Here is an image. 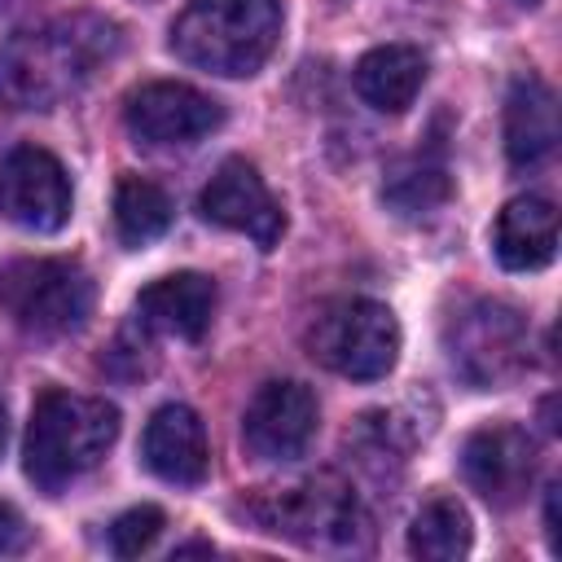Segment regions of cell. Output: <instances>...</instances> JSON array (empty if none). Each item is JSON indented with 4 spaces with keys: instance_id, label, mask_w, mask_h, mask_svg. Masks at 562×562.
<instances>
[{
    "instance_id": "cell-1",
    "label": "cell",
    "mask_w": 562,
    "mask_h": 562,
    "mask_svg": "<svg viewBox=\"0 0 562 562\" xmlns=\"http://www.w3.org/2000/svg\"><path fill=\"white\" fill-rule=\"evenodd\" d=\"M114 53L119 26L92 13L18 31L0 48V101L13 110H53L75 97Z\"/></svg>"
},
{
    "instance_id": "cell-2",
    "label": "cell",
    "mask_w": 562,
    "mask_h": 562,
    "mask_svg": "<svg viewBox=\"0 0 562 562\" xmlns=\"http://www.w3.org/2000/svg\"><path fill=\"white\" fill-rule=\"evenodd\" d=\"M119 439V408L97 395L44 391L26 422L22 465L40 492H61L79 474H88Z\"/></svg>"
},
{
    "instance_id": "cell-3",
    "label": "cell",
    "mask_w": 562,
    "mask_h": 562,
    "mask_svg": "<svg viewBox=\"0 0 562 562\" xmlns=\"http://www.w3.org/2000/svg\"><path fill=\"white\" fill-rule=\"evenodd\" d=\"M281 40V0H189L171 22V53L206 75H255Z\"/></svg>"
},
{
    "instance_id": "cell-4",
    "label": "cell",
    "mask_w": 562,
    "mask_h": 562,
    "mask_svg": "<svg viewBox=\"0 0 562 562\" xmlns=\"http://www.w3.org/2000/svg\"><path fill=\"white\" fill-rule=\"evenodd\" d=\"M307 351L338 378L373 382L400 360V321L378 299H334L307 325Z\"/></svg>"
},
{
    "instance_id": "cell-5",
    "label": "cell",
    "mask_w": 562,
    "mask_h": 562,
    "mask_svg": "<svg viewBox=\"0 0 562 562\" xmlns=\"http://www.w3.org/2000/svg\"><path fill=\"white\" fill-rule=\"evenodd\" d=\"M0 312L31 338H66L92 316V277L75 259H13L0 268Z\"/></svg>"
},
{
    "instance_id": "cell-6",
    "label": "cell",
    "mask_w": 562,
    "mask_h": 562,
    "mask_svg": "<svg viewBox=\"0 0 562 562\" xmlns=\"http://www.w3.org/2000/svg\"><path fill=\"white\" fill-rule=\"evenodd\" d=\"M250 514L263 522V531L290 536L307 549H360L369 536L356 492L329 474L285 487L281 496H263L250 505Z\"/></svg>"
},
{
    "instance_id": "cell-7",
    "label": "cell",
    "mask_w": 562,
    "mask_h": 562,
    "mask_svg": "<svg viewBox=\"0 0 562 562\" xmlns=\"http://www.w3.org/2000/svg\"><path fill=\"white\" fill-rule=\"evenodd\" d=\"M448 360L474 386L492 391L522 373L527 364V321L518 307L479 299L448 325Z\"/></svg>"
},
{
    "instance_id": "cell-8",
    "label": "cell",
    "mask_w": 562,
    "mask_h": 562,
    "mask_svg": "<svg viewBox=\"0 0 562 562\" xmlns=\"http://www.w3.org/2000/svg\"><path fill=\"white\" fill-rule=\"evenodd\" d=\"M0 215L26 233H57L70 220V176L40 145H13L0 158Z\"/></svg>"
},
{
    "instance_id": "cell-9",
    "label": "cell",
    "mask_w": 562,
    "mask_h": 562,
    "mask_svg": "<svg viewBox=\"0 0 562 562\" xmlns=\"http://www.w3.org/2000/svg\"><path fill=\"white\" fill-rule=\"evenodd\" d=\"M123 119L140 145H193L224 123V110L215 97H206L189 83L154 79L127 97Z\"/></svg>"
},
{
    "instance_id": "cell-10",
    "label": "cell",
    "mask_w": 562,
    "mask_h": 562,
    "mask_svg": "<svg viewBox=\"0 0 562 562\" xmlns=\"http://www.w3.org/2000/svg\"><path fill=\"white\" fill-rule=\"evenodd\" d=\"M316 422H321V408L303 382H263L246 404L241 443L250 457L281 465L307 452Z\"/></svg>"
},
{
    "instance_id": "cell-11",
    "label": "cell",
    "mask_w": 562,
    "mask_h": 562,
    "mask_svg": "<svg viewBox=\"0 0 562 562\" xmlns=\"http://www.w3.org/2000/svg\"><path fill=\"white\" fill-rule=\"evenodd\" d=\"M198 211H202V220H211L228 233H246L259 250H272L285 233L281 202L268 193L263 176L246 158H224L215 167V176L206 180V189L198 198Z\"/></svg>"
},
{
    "instance_id": "cell-12",
    "label": "cell",
    "mask_w": 562,
    "mask_h": 562,
    "mask_svg": "<svg viewBox=\"0 0 562 562\" xmlns=\"http://www.w3.org/2000/svg\"><path fill=\"white\" fill-rule=\"evenodd\" d=\"M461 470H465V483L487 505L509 509L527 496V487L536 479V443L527 439V430H518L509 422H492L465 439Z\"/></svg>"
},
{
    "instance_id": "cell-13",
    "label": "cell",
    "mask_w": 562,
    "mask_h": 562,
    "mask_svg": "<svg viewBox=\"0 0 562 562\" xmlns=\"http://www.w3.org/2000/svg\"><path fill=\"white\" fill-rule=\"evenodd\" d=\"M145 465L176 487H198L211 470V448H206V426L189 404H162L145 422L140 439Z\"/></svg>"
},
{
    "instance_id": "cell-14",
    "label": "cell",
    "mask_w": 562,
    "mask_h": 562,
    "mask_svg": "<svg viewBox=\"0 0 562 562\" xmlns=\"http://www.w3.org/2000/svg\"><path fill=\"white\" fill-rule=\"evenodd\" d=\"M215 316V281L202 272H171L136 294V321L154 334L198 342Z\"/></svg>"
},
{
    "instance_id": "cell-15",
    "label": "cell",
    "mask_w": 562,
    "mask_h": 562,
    "mask_svg": "<svg viewBox=\"0 0 562 562\" xmlns=\"http://www.w3.org/2000/svg\"><path fill=\"white\" fill-rule=\"evenodd\" d=\"M492 250L509 272H536L558 255V211L549 198L522 193L501 206L492 228Z\"/></svg>"
},
{
    "instance_id": "cell-16",
    "label": "cell",
    "mask_w": 562,
    "mask_h": 562,
    "mask_svg": "<svg viewBox=\"0 0 562 562\" xmlns=\"http://www.w3.org/2000/svg\"><path fill=\"white\" fill-rule=\"evenodd\" d=\"M558 145V97L540 75H518L505 97V154L514 167H536Z\"/></svg>"
},
{
    "instance_id": "cell-17",
    "label": "cell",
    "mask_w": 562,
    "mask_h": 562,
    "mask_svg": "<svg viewBox=\"0 0 562 562\" xmlns=\"http://www.w3.org/2000/svg\"><path fill=\"white\" fill-rule=\"evenodd\" d=\"M351 79L364 105H373L378 114H404L426 83V57L413 44H382L356 61Z\"/></svg>"
},
{
    "instance_id": "cell-18",
    "label": "cell",
    "mask_w": 562,
    "mask_h": 562,
    "mask_svg": "<svg viewBox=\"0 0 562 562\" xmlns=\"http://www.w3.org/2000/svg\"><path fill=\"white\" fill-rule=\"evenodd\" d=\"M470 514L452 496H430L408 527V553L422 562H457L470 553Z\"/></svg>"
},
{
    "instance_id": "cell-19",
    "label": "cell",
    "mask_w": 562,
    "mask_h": 562,
    "mask_svg": "<svg viewBox=\"0 0 562 562\" xmlns=\"http://www.w3.org/2000/svg\"><path fill=\"white\" fill-rule=\"evenodd\" d=\"M171 224V198L145 176H123L114 189V228L123 246H149Z\"/></svg>"
},
{
    "instance_id": "cell-20",
    "label": "cell",
    "mask_w": 562,
    "mask_h": 562,
    "mask_svg": "<svg viewBox=\"0 0 562 562\" xmlns=\"http://www.w3.org/2000/svg\"><path fill=\"white\" fill-rule=\"evenodd\" d=\"M448 193H452V180L435 158H408L382 184L386 206L395 215H404V220H422V215L439 211L448 202Z\"/></svg>"
},
{
    "instance_id": "cell-21",
    "label": "cell",
    "mask_w": 562,
    "mask_h": 562,
    "mask_svg": "<svg viewBox=\"0 0 562 562\" xmlns=\"http://www.w3.org/2000/svg\"><path fill=\"white\" fill-rule=\"evenodd\" d=\"M158 531H162V509H158V505H136V509H127V514L114 518V527H110V549H114L119 558H140V553L158 540Z\"/></svg>"
},
{
    "instance_id": "cell-22",
    "label": "cell",
    "mask_w": 562,
    "mask_h": 562,
    "mask_svg": "<svg viewBox=\"0 0 562 562\" xmlns=\"http://www.w3.org/2000/svg\"><path fill=\"white\" fill-rule=\"evenodd\" d=\"M22 549H26V522L13 505H0V558L22 553Z\"/></svg>"
},
{
    "instance_id": "cell-23",
    "label": "cell",
    "mask_w": 562,
    "mask_h": 562,
    "mask_svg": "<svg viewBox=\"0 0 562 562\" xmlns=\"http://www.w3.org/2000/svg\"><path fill=\"white\" fill-rule=\"evenodd\" d=\"M544 531H549V544L558 549V483H549V496H544Z\"/></svg>"
},
{
    "instance_id": "cell-24",
    "label": "cell",
    "mask_w": 562,
    "mask_h": 562,
    "mask_svg": "<svg viewBox=\"0 0 562 562\" xmlns=\"http://www.w3.org/2000/svg\"><path fill=\"white\" fill-rule=\"evenodd\" d=\"M176 553H211V544H180Z\"/></svg>"
},
{
    "instance_id": "cell-25",
    "label": "cell",
    "mask_w": 562,
    "mask_h": 562,
    "mask_svg": "<svg viewBox=\"0 0 562 562\" xmlns=\"http://www.w3.org/2000/svg\"><path fill=\"white\" fill-rule=\"evenodd\" d=\"M4 439H9V422H4V404H0V452H4Z\"/></svg>"
},
{
    "instance_id": "cell-26",
    "label": "cell",
    "mask_w": 562,
    "mask_h": 562,
    "mask_svg": "<svg viewBox=\"0 0 562 562\" xmlns=\"http://www.w3.org/2000/svg\"><path fill=\"white\" fill-rule=\"evenodd\" d=\"M522 4H536V0H522Z\"/></svg>"
}]
</instances>
